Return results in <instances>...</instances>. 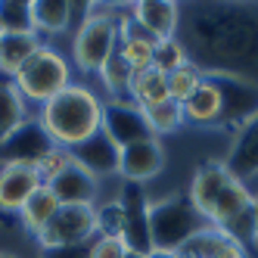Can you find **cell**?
Instances as JSON below:
<instances>
[{"instance_id":"obj_1","label":"cell","mask_w":258,"mask_h":258,"mask_svg":"<svg viewBox=\"0 0 258 258\" xmlns=\"http://www.w3.org/2000/svg\"><path fill=\"white\" fill-rule=\"evenodd\" d=\"M180 44L190 62L209 75H239L258 59V19L243 7H196L187 16Z\"/></svg>"},{"instance_id":"obj_2","label":"cell","mask_w":258,"mask_h":258,"mask_svg":"<svg viewBox=\"0 0 258 258\" xmlns=\"http://www.w3.org/2000/svg\"><path fill=\"white\" fill-rule=\"evenodd\" d=\"M103 109L106 100H100L87 84L72 81L62 94H56L50 103L41 106L38 121L56 146L75 150V146L87 143L94 134L103 131Z\"/></svg>"},{"instance_id":"obj_3","label":"cell","mask_w":258,"mask_h":258,"mask_svg":"<svg viewBox=\"0 0 258 258\" xmlns=\"http://www.w3.org/2000/svg\"><path fill=\"white\" fill-rule=\"evenodd\" d=\"M206 227H212L206 215H202L190 196H168L150 202V236H153V249H168L177 252L187 239H193L196 233H202Z\"/></svg>"},{"instance_id":"obj_4","label":"cell","mask_w":258,"mask_h":258,"mask_svg":"<svg viewBox=\"0 0 258 258\" xmlns=\"http://www.w3.org/2000/svg\"><path fill=\"white\" fill-rule=\"evenodd\" d=\"M72 84V66L69 59L56 47L44 44L34 56L22 66V72L13 78V87L22 94L25 103H34V106H44L50 103L56 94Z\"/></svg>"},{"instance_id":"obj_5","label":"cell","mask_w":258,"mask_h":258,"mask_svg":"<svg viewBox=\"0 0 258 258\" xmlns=\"http://www.w3.org/2000/svg\"><path fill=\"white\" fill-rule=\"evenodd\" d=\"M115 50H118L115 13L90 10L75 31V41H72V62H75V69L87 72V75H97Z\"/></svg>"},{"instance_id":"obj_6","label":"cell","mask_w":258,"mask_h":258,"mask_svg":"<svg viewBox=\"0 0 258 258\" xmlns=\"http://www.w3.org/2000/svg\"><path fill=\"white\" fill-rule=\"evenodd\" d=\"M221 90V131L239 134L258 115V84L243 75H209Z\"/></svg>"},{"instance_id":"obj_7","label":"cell","mask_w":258,"mask_h":258,"mask_svg":"<svg viewBox=\"0 0 258 258\" xmlns=\"http://www.w3.org/2000/svg\"><path fill=\"white\" fill-rule=\"evenodd\" d=\"M97 236L94 206H59V212L50 218V224L34 236L41 249H62V246H81Z\"/></svg>"},{"instance_id":"obj_8","label":"cell","mask_w":258,"mask_h":258,"mask_svg":"<svg viewBox=\"0 0 258 258\" xmlns=\"http://www.w3.org/2000/svg\"><path fill=\"white\" fill-rule=\"evenodd\" d=\"M121 212H124V233L121 243L127 252L150 255L153 252V236H150V199H146L140 183H124L121 187Z\"/></svg>"},{"instance_id":"obj_9","label":"cell","mask_w":258,"mask_h":258,"mask_svg":"<svg viewBox=\"0 0 258 258\" xmlns=\"http://www.w3.org/2000/svg\"><path fill=\"white\" fill-rule=\"evenodd\" d=\"M103 134L112 140L118 150L156 137L150 121L143 115V109H137L134 103H112V100H106V109H103Z\"/></svg>"},{"instance_id":"obj_10","label":"cell","mask_w":258,"mask_h":258,"mask_svg":"<svg viewBox=\"0 0 258 258\" xmlns=\"http://www.w3.org/2000/svg\"><path fill=\"white\" fill-rule=\"evenodd\" d=\"M53 146H56V143L47 137L41 121L28 118L22 127H16L7 140H0V162H4V165H31V168H34V165L53 150Z\"/></svg>"},{"instance_id":"obj_11","label":"cell","mask_w":258,"mask_h":258,"mask_svg":"<svg viewBox=\"0 0 258 258\" xmlns=\"http://www.w3.org/2000/svg\"><path fill=\"white\" fill-rule=\"evenodd\" d=\"M162 168H165V150H162L159 137L131 143V146L121 150L118 174L124 177V183H140L143 187V180H153Z\"/></svg>"},{"instance_id":"obj_12","label":"cell","mask_w":258,"mask_h":258,"mask_svg":"<svg viewBox=\"0 0 258 258\" xmlns=\"http://www.w3.org/2000/svg\"><path fill=\"white\" fill-rule=\"evenodd\" d=\"M131 19L146 38L168 41V38H177L180 7L171 4V0H140V4L131 7Z\"/></svg>"},{"instance_id":"obj_13","label":"cell","mask_w":258,"mask_h":258,"mask_svg":"<svg viewBox=\"0 0 258 258\" xmlns=\"http://www.w3.org/2000/svg\"><path fill=\"white\" fill-rule=\"evenodd\" d=\"M233 177H236V174L227 168V162H202V165H199V171H196L193 180H190L187 196H190L193 206L206 215V221H209V215H212V209H215L221 190H224Z\"/></svg>"},{"instance_id":"obj_14","label":"cell","mask_w":258,"mask_h":258,"mask_svg":"<svg viewBox=\"0 0 258 258\" xmlns=\"http://www.w3.org/2000/svg\"><path fill=\"white\" fill-rule=\"evenodd\" d=\"M38 187L41 177L31 165H0V212L19 215Z\"/></svg>"},{"instance_id":"obj_15","label":"cell","mask_w":258,"mask_h":258,"mask_svg":"<svg viewBox=\"0 0 258 258\" xmlns=\"http://www.w3.org/2000/svg\"><path fill=\"white\" fill-rule=\"evenodd\" d=\"M50 190L56 193L59 206H97L100 196V177L90 174L87 168L75 162L69 171H62L56 180L50 183Z\"/></svg>"},{"instance_id":"obj_16","label":"cell","mask_w":258,"mask_h":258,"mask_svg":"<svg viewBox=\"0 0 258 258\" xmlns=\"http://www.w3.org/2000/svg\"><path fill=\"white\" fill-rule=\"evenodd\" d=\"M72 156H75V162L81 165V168H87L90 174L97 177H106V174H118V159H121V150L109 140L103 131L94 134L87 143L75 146L72 150Z\"/></svg>"},{"instance_id":"obj_17","label":"cell","mask_w":258,"mask_h":258,"mask_svg":"<svg viewBox=\"0 0 258 258\" xmlns=\"http://www.w3.org/2000/svg\"><path fill=\"white\" fill-rule=\"evenodd\" d=\"M177 258H249V252L243 246H236L224 230L206 227L177 249Z\"/></svg>"},{"instance_id":"obj_18","label":"cell","mask_w":258,"mask_h":258,"mask_svg":"<svg viewBox=\"0 0 258 258\" xmlns=\"http://www.w3.org/2000/svg\"><path fill=\"white\" fill-rule=\"evenodd\" d=\"M44 47V38L38 31H25V34H4L0 38V78L13 81L22 72V66Z\"/></svg>"},{"instance_id":"obj_19","label":"cell","mask_w":258,"mask_h":258,"mask_svg":"<svg viewBox=\"0 0 258 258\" xmlns=\"http://www.w3.org/2000/svg\"><path fill=\"white\" fill-rule=\"evenodd\" d=\"M224 162H227V168H230L239 180L249 183V180L258 177V115L236 134L233 150H230V156H227Z\"/></svg>"},{"instance_id":"obj_20","label":"cell","mask_w":258,"mask_h":258,"mask_svg":"<svg viewBox=\"0 0 258 258\" xmlns=\"http://www.w3.org/2000/svg\"><path fill=\"white\" fill-rule=\"evenodd\" d=\"M252 202H255V193L249 190V183L246 180H239V177H233L224 190H221V196H218V202H215V209H212V215H209V224L212 227H227L233 218H239L246 209H252Z\"/></svg>"},{"instance_id":"obj_21","label":"cell","mask_w":258,"mask_h":258,"mask_svg":"<svg viewBox=\"0 0 258 258\" xmlns=\"http://www.w3.org/2000/svg\"><path fill=\"white\" fill-rule=\"evenodd\" d=\"M183 121L202 124V127H218V121H221V90L209 75L202 78L196 94L183 103Z\"/></svg>"},{"instance_id":"obj_22","label":"cell","mask_w":258,"mask_h":258,"mask_svg":"<svg viewBox=\"0 0 258 258\" xmlns=\"http://www.w3.org/2000/svg\"><path fill=\"white\" fill-rule=\"evenodd\" d=\"M78 4H69V0H38L31 4V22L34 31L41 34H62L72 25V16H75Z\"/></svg>"},{"instance_id":"obj_23","label":"cell","mask_w":258,"mask_h":258,"mask_svg":"<svg viewBox=\"0 0 258 258\" xmlns=\"http://www.w3.org/2000/svg\"><path fill=\"white\" fill-rule=\"evenodd\" d=\"M59 212V199H56V193H53L47 183H41L38 190H34V196L22 206V212H19V218H22V227L31 233V236H38L47 224H50V218Z\"/></svg>"},{"instance_id":"obj_24","label":"cell","mask_w":258,"mask_h":258,"mask_svg":"<svg viewBox=\"0 0 258 258\" xmlns=\"http://www.w3.org/2000/svg\"><path fill=\"white\" fill-rule=\"evenodd\" d=\"M165 100H171L168 97V81H165V75L159 69H146V72H137L134 81H131V103L137 109H153Z\"/></svg>"},{"instance_id":"obj_25","label":"cell","mask_w":258,"mask_h":258,"mask_svg":"<svg viewBox=\"0 0 258 258\" xmlns=\"http://www.w3.org/2000/svg\"><path fill=\"white\" fill-rule=\"evenodd\" d=\"M97 75H100V81H103V87H106V94H109V100H112V103H131L134 69L118 56V50L106 59V66L97 72Z\"/></svg>"},{"instance_id":"obj_26","label":"cell","mask_w":258,"mask_h":258,"mask_svg":"<svg viewBox=\"0 0 258 258\" xmlns=\"http://www.w3.org/2000/svg\"><path fill=\"white\" fill-rule=\"evenodd\" d=\"M28 103L22 100V94L13 87V81L0 78V140H7L16 127H22L28 121Z\"/></svg>"},{"instance_id":"obj_27","label":"cell","mask_w":258,"mask_h":258,"mask_svg":"<svg viewBox=\"0 0 258 258\" xmlns=\"http://www.w3.org/2000/svg\"><path fill=\"white\" fill-rule=\"evenodd\" d=\"M202 78H206V72H199L193 62H187V66H180V69H174L171 75H165V81H168V97L174 100V103H187L196 90H199V84H202Z\"/></svg>"},{"instance_id":"obj_28","label":"cell","mask_w":258,"mask_h":258,"mask_svg":"<svg viewBox=\"0 0 258 258\" xmlns=\"http://www.w3.org/2000/svg\"><path fill=\"white\" fill-rule=\"evenodd\" d=\"M0 31H4V34L34 31L31 4H28V0H0Z\"/></svg>"},{"instance_id":"obj_29","label":"cell","mask_w":258,"mask_h":258,"mask_svg":"<svg viewBox=\"0 0 258 258\" xmlns=\"http://www.w3.org/2000/svg\"><path fill=\"white\" fill-rule=\"evenodd\" d=\"M143 115H146V121H150L153 134L162 137V134H174L177 127L183 124V106L174 103V100H165V103H159L153 109H146Z\"/></svg>"},{"instance_id":"obj_30","label":"cell","mask_w":258,"mask_h":258,"mask_svg":"<svg viewBox=\"0 0 258 258\" xmlns=\"http://www.w3.org/2000/svg\"><path fill=\"white\" fill-rule=\"evenodd\" d=\"M190 56H187V47L180 44V38H168V41H156V50H153V69H159L162 75H171L174 69L187 66Z\"/></svg>"},{"instance_id":"obj_31","label":"cell","mask_w":258,"mask_h":258,"mask_svg":"<svg viewBox=\"0 0 258 258\" xmlns=\"http://www.w3.org/2000/svg\"><path fill=\"white\" fill-rule=\"evenodd\" d=\"M94 221H97V236H115L121 239L124 233V212H121V202H103V206H94Z\"/></svg>"},{"instance_id":"obj_32","label":"cell","mask_w":258,"mask_h":258,"mask_svg":"<svg viewBox=\"0 0 258 258\" xmlns=\"http://www.w3.org/2000/svg\"><path fill=\"white\" fill-rule=\"evenodd\" d=\"M72 165H75V156H72V150H66V146H53V150L34 165V171H38V177H41V183H50L56 180L62 171H69Z\"/></svg>"},{"instance_id":"obj_33","label":"cell","mask_w":258,"mask_h":258,"mask_svg":"<svg viewBox=\"0 0 258 258\" xmlns=\"http://www.w3.org/2000/svg\"><path fill=\"white\" fill-rule=\"evenodd\" d=\"M127 246L115 236H94L90 239V258H124Z\"/></svg>"},{"instance_id":"obj_34","label":"cell","mask_w":258,"mask_h":258,"mask_svg":"<svg viewBox=\"0 0 258 258\" xmlns=\"http://www.w3.org/2000/svg\"><path fill=\"white\" fill-rule=\"evenodd\" d=\"M44 258H90V243L62 246V249H44Z\"/></svg>"},{"instance_id":"obj_35","label":"cell","mask_w":258,"mask_h":258,"mask_svg":"<svg viewBox=\"0 0 258 258\" xmlns=\"http://www.w3.org/2000/svg\"><path fill=\"white\" fill-rule=\"evenodd\" d=\"M146 258H177V252H168V249H153Z\"/></svg>"},{"instance_id":"obj_36","label":"cell","mask_w":258,"mask_h":258,"mask_svg":"<svg viewBox=\"0 0 258 258\" xmlns=\"http://www.w3.org/2000/svg\"><path fill=\"white\" fill-rule=\"evenodd\" d=\"M124 258H146V255H140V252H127Z\"/></svg>"},{"instance_id":"obj_37","label":"cell","mask_w":258,"mask_h":258,"mask_svg":"<svg viewBox=\"0 0 258 258\" xmlns=\"http://www.w3.org/2000/svg\"><path fill=\"white\" fill-rule=\"evenodd\" d=\"M255 218H258V193H255Z\"/></svg>"},{"instance_id":"obj_38","label":"cell","mask_w":258,"mask_h":258,"mask_svg":"<svg viewBox=\"0 0 258 258\" xmlns=\"http://www.w3.org/2000/svg\"><path fill=\"white\" fill-rule=\"evenodd\" d=\"M0 258H10V255H0Z\"/></svg>"},{"instance_id":"obj_39","label":"cell","mask_w":258,"mask_h":258,"mask_svg":"<svg viewBox=\"0 0 258 258\" xmlns=\"http://www.w3.org/2000/svg\"><path fill=\"white\" fill-rule=\"evenodd\" d=\"M0 38H4V31H0Z\"/></svg>"}]
</instances>
